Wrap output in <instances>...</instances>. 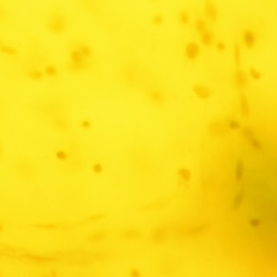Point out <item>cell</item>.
<instances>
[{
  "label": "cell",
  "mask_w": 277,
  "mask_h": 277,
  "mask_svg": "<svg viewBox=\"0 0 277 277\" xmlns=\"http://www.w3.org/2000/svg\"><path fill=\"white\" fill-rule=\"evenodd\" d=\"M243 135L246 137L247 139H249V140H251V139L254 138L255 136L254 130L252 129L251 127H249V126H247V127H244V128H243Z\"/></svg>",
  "instance_id": "cell-32"
},
{
  "label": "cell",
  "mask_w": 277,
  "mask_h": 277,
  "mask_svg": "<svg viewBox=\"0 0 277 277\" xmlns=\"http://www.w3.org/2000/svg\"><path fill=\"white\" fill-rule=\"evenodd\" d=\"M28 77L34 81H40L43 78V73L38 69H34V70H31L28 73Z\"/></svg>",
  "instance_id": "cell-22"
},
{
  "label": "cell",
  "mask_w": 277,
  "mask_h": 277,
  "mask_svg": "<svg viewBox=\"0 0 277 277\" xmlns=\"http://www.w3.org/2000/svg\"><path fill=\"white\" fill-rule=\"evenodd\" d=\"M70 59H71L72 62H82L87 60L86 58H84L83 56L81 54V52L78 50L77 48L73 49L72 51L70 52Z\"/></svg>",
  "instance_id": "cell-18"
},
{
  "label": "cell",
  "mask_w": 277,
  "mask_h": 277,
  "mask_svg": "<svg viewBox=\"0 0 277 277\" xmlns=\"http://www.w3.org/2000/svg\"><path fill=\"white\" fill-rule=\"evenodd\" d=\"M3 230V227H2V225H1V224H0V231H1V230Z\"/></svg>",
  "instance_id": "cell-41"
},
{
  "label": "cell",
  "mask_w": 277,
  "mask_h": 277,
  "mask_svg": "<svg viewBox=\"0 0 277 277\" xmlns=\"http://www.w3.org/2000/svg\"><path fill=\"white\" fill-rule=\"evenodd\" d=\"M81 126L84 128V129H87V128H89L90 126H92V123L90 121H88V120H83V121H82L80 123Z\"/></svg>",
  "instance_id": "cell-37"
},
{
  "label": "cell",
  "mask_w": 277,
  "mask_h": 277,
  "mask_svg": "<svg viewBox=\"0 0 277 277\" xmlns=\"http://www.w3.org/2000/svg\"><path fill=\"white\" fill-rule=\"evenodd\" d=\"M89 68V63L86 61L82 62H70L68 65V70L70 72H82L86 71Z\"/></svg>",
  "instance_id": "cell-11"
},
{
  "label": "cell",
  "mask_w": 277,
  "mask_h": 277,
  "mask_svg": "<svg viewBox=\"0 0 277 277\" xmlns=\"http://www.w3.org/2000/svg\"><path fill=\"white\" fill-rule=\"evenodd\" d=\"M130 275H132L133 277H141V272L139 271V270H137V269H131L130 270Z\"/></svg>",
  "instance_id": "cell-38"
},
{
  "label": "cell",
  "mask_w": 277,
  "mask_h": 277,
  "mask_svg": "<svg viewBox=\"0 0 277 277\" xmlns=\"http://www.w3.org/2000/svg\"><path fill=\"white\" fill-rule=\"evenodd\" d=\"M178 173H179V176L181 178V179L185 181V182H189L191 179V172L189 169L187 168H185V167H181L179 168V171H178Z\"/></svg>",
  "instance_id": "cell-21"
},
{
  "label": "cell",
  "mask_w": 277,
  "mask_h": 277,
  "mask_svg": "<svg viewBox=\"0 0 277 277\" xmlns=\"http://www.w3.org/2000/svg\"><path fill=\"white\" fill-rule=\"evenodd\" d=\"M148 98L152 103L157 104V105H161L166 101L165 95L159 89H152V90H151L148 94Z\"/></svg>",
  "instance_id": "cell-9"
},
{
  "label": "cell",
  "mask_w": 277,
  "mask_h": 277,
  "mask_svg": "<svg viewBox=\"0 0 277 277\" xmlns=\"http://www.w3.org/2000/svg\"><path fill=\"white\" fill-rule=\"evenodd\" d=\"M240 111L244 118H248L250 116V103H249V100L245 94H242L240 95Z\"/></svg>",
  "instance_id": "cell-10"
},
{
  "label": "cell",
  "mask_w": 277,
  "mask_h": 277,
  "mask_svg": "<svg viewBox=\"0 0 277 277\" xmlns=\"http://www.w3.org/2000/svg\"><path fill=\"white\" fill-rule=\"evenodd\" d=\"M229 126L230 128H232V129H239L240 127H241V125H240V123L237 121L231 120V121H229Z\"/></svg>",
  "instance_id": "cell-35"
},
{
  "label": "cell",
  "mask_w": 277,
  "mask_h": 277,
  "mask_svg": "<svg viewBox=\"0 0 277 277\" xmlns=\"http://www.w3.org/2000/svg\"><path fill=\"white\" fill-rule=\"evenodd\" d=\"M193 92L198 98L203 99V100L210 98V95H212V91L210 88L200 83L194 84Z\"/></svg>",
  "instance_id": "cell-5"
},
{
  "label": "cell",
  "mask_w": 277,
  "mask_h": 277,
  "mask_svg": "<svg viewBox=\"0 0 277 277\" xmlns=\"http://www.w3.org/2000/svg\"><path fill=\"white\" fill-rule=\"evenodd\" d=\"M243 172H244V163L242 159H239L235 166V179L238 182L241 181V179L243 178Z\"/></svg>",
  "instance_id": "cell-17"
},
{
  "label": "cell",
  "mask_w": 277,
  "mask_h": 277,
  "mask_svg": "<svg viewBox=\"0 0 277 277\" xmlns=\"http://www.w3.org/2000/svg\"><path fill=\"white\" fill-rule=\"evenodd\" d=\"M209 128L210 133L216 136H224L228 132L226 126L220 121H213L210 124Z\"/></svg>",
  "instance_id": "cell-4"
},
{
  "label": "cell",
  "mask_w": 277,
  "mask_h": 277,
  "mask_svg": "<svg viewBox=\"0 0 277 277\" xmlns=\"http://www.w3.org/2000/svg\"><path fill=\"white\" fill-rule=\"evenodd\" d=\"M103 171V167H102V165L100 163H96L95 164L94 166H93V171L96 173V174H100V173H101Z\"/></svg>",
  "instance_id": "cell-34"
},
{
  "label": "cell",
  "mask_w": 277,
  "mask_h": 277,
  "mask_svg": "<svg viewBox=\"0 0 277 277\" xmlns=\"http://www.w3.org/2000/svg\"><path fill=\"white\" fill-rule=\"evenodd\" d=\"M201 42L205 46H210L214 42V36L211 31L206 30L200 34Z\"/></svg>",
  "instance_id": "cell-15"
},
{
  "label": "cell",
  "mask_w": 277,
  "mask_h": 277,
  "mask_svg": "<svg viewBox=\"0 0 277 277\" xmlns=\"http://www.w3.org/2000/svg\"><path fill=\"white\" fill-rule=\"evenodd\" d=\"M243 42L246 46L247 48L249 49H254V47L255 46V42H256V35L255 33V31H253L252 30H245L243 31Z\"/></svg>",
  "instance_id": "cell-6"
},
{
  "label": "cell",
  "mask_w": 277,
  "mask_h": 277,
  "mask_svg": "<svg viewBox=\"0 0 277 277\" xmlns=\"http://www.w3.org/2000/svg\"><path fill=\"white\" fill-rule=\"evenodd\" d=\"M164 21H165V17L162 14H156L152 18V23L156 26H161L164 23Z\"/></svg>",
  "instance_id": "cell-28"
},
{
  "label": "cell",
  "mask_w": 277,
  "mask_h": 277,
  "mask_svg": "<svg viewBox=\"0 0 277 277\" xmlns=\"http://www.w3.org/2000/svg\"><path fill=\"white\" fill-rule=\"evenodd\" d=\"M105 216H106V214H96V215H93V216L86 218L85 220L82 221V223H81L79 224H87V223H92V222H97V221L101 220Z\"/></svg>",
  "instance_id": "cell-24"
},
{
  "label": "cell",
  "mask_w": 277,
  "mask_h": 277,
  "mask_svg": "<svg viewBox=\"0 0 277 277\" xmlns=\"http://www.w3.org/2000/svg\"><path fill=\"white\" fill-rule=\"evenodd\" d=\"M78 50L80 51L81 54L83 56L84 58H89V57L92 56V49L91 47L87 44H80V45L77 47Z\"/></svg>",
  "instance_id": "cell-20"
},
{
  "label": "cell",
  "mask_w": 277,
  "mask_h": 277,
  "mask_svg": "<svg viewBox=\"0 0 277 277\" xmlns=\"http://www.w3.org/2000/svg\"><path fill=\"white\" fill-rule=\"evenodd\" d=\"M233 57L235 67L239 68L241 66V47L238 43H235L233 47Z\"/></svg>",
  "instance_id": "cell-16"
},
{
  "label": "cell",
  "mask_w": 277,
  "mask_h": 277,
  "mask_svg": "<svg viewBox=\"0 0 277 277\" xmlns=\"http://www.w3.org/2000/svg\"><path fill=\"white\" fill-rule=\"evenodd\" d=\"M1 45H2V43H1V42H0V46H1Z\"/></svg>",
  "instance_id": "cell-42"
},
{
  "label": "cell",
  "mask_w": 277,
  "mask_h": 277,
  "mask_svg": "<svg viewBox=\"0 0 277 277\" xmlns=\"http://www.w3.org/2000/svg\"><path fill=\"white\" fill-rule=\"evenodd\" d=\"M107 236V232L106 231H97L94 232L87 237V241L88 243H95L101 242V240L105 239Z\"/></svg>",
  "instance_id": "cell-14"
},
{
  "label": "cell",
  "mask_w": 277,
  "mask_h": 277,
  "mask_svg": "<svg viewBox=\"0 0 277 277\" xmlns=\"http://www.w3.org/2000/svg\"><path fill=\"white\" fill-rule=\"evenodd\" d=\"M185 54L189 60H196L200 54V47L195 42H188L185 48Z\"/></svg>",
  "instance_id": "cell-3"
},
{
  "label": "cell",
  "mask_w": 277,
  "mask_h": 277,
  "mask_svg": "<svg viewBox=\"0 0 277 277\" xmlns=\"http://www.w3.org/2000/svg\"><path fill=\"white\" fill-rule=\"evenodd\" d=\"M251 141V143H252V146H254L255 149H260V148L262 147V143L260 142L258 139H256V138H252L250 140Z\"/></svg>",
  "instance_id": "cell-36"
},
{
  "label": "cell",
  "mask_w": 277,
  "mask_h": 277,
  "mask_svg": "<svg viewBox=\"0 0 277 277\" xmlns=\"http://www.w3.org/2000/svg\"><path fill=\"white\" fill-rule=\"evenodd\" d=\"M243 197H244V192H243V190H239L237 194L235 195V198H234V201H233V205H232V208L234 210H237L239 208L241 205L243 204Z\"/></svg>",
  "instance_id": "cell-19"
},
{
  "label": "cell",
  "mask_w": 277,
  "mask_h": 277,
  "mask_svg": "<svg viewBox=\"0 0 277 277\" xmlns=\"http://www.w3.org/2000/svg\"><path fill=\"white\" fill-rule=\"evenodd\" d=\"M205 15L212 21H215L217 17V9L213 0H207L205 4Z\"/></svg>",
  "instance_id": "cell-8"
},
{
  "label": "cell",
  "mask_w": 277,
  "mask_h": 277,
  "mask_svg": "<svg viewBox=\"0 0 277 277\" xmlns=\"http://www.w3.org/2000/svg\"><path fill=\"white\" fill-rule=\"evenodd\" d=\"M0 51L2 53L7 54V55H10V56H13V55L17 54V49L10 45H3L2 44L0 46Z\"/></svg>",
  "instance_id": "cell-25"
},
{
  "label": "cell",
  "mask_w": 277,
  "mask_h": 277,
  "mask_svg": "<svg viewBox=\"0 0 277 277\" xmlns=\"http://www.w3.org/2000/svg\"><path fill=\"white\" fill-rule=\"evenodd\" d=\"M235 83L237 87H243L247 84V76L246 74L241 68H236L234 76Z\"/></svg>",
  "instance_id": "cell-12"
},
{
  "label": "cell",
  "mask_w": 277,
  "mask_h": 277,
  "mask_svg": "<svg viewBox=\"0 0 277 277\" xmlns=\"http://www.w3.org/2000/svg\"><path fill=\"white\" fill-rule=\"evenodd\" d=\"M166 205V202L160 201V202H153V203H150L148 205H145V209L146 210H155V209H162Z\"/></svg>",
  "instance_id": "cell-23"
},
{
  "label": "cell",
  "mask_w": 277,
  "mask_h": 277,
  "mask_svg": "<svg viewBox=\"0 0 277 277\" xmlns=\"http://www.w3.org/2000/svg\"><path fill=\"white\" fill-rule=\"evenodd\" d=\"M44 72L47 76H57L58 71H57V68L54 65H48L44 68Z\"/></svg>",
  "instance_id": "cell-29"
},
{
  "label": "cell",
  "mask_w": 277,
  "mask_h": 277,
  "mask_svg": "<svg viewBox=\"0 0 277 277\" xmlns=\"http://www.w3.org/2000/svg\"><path fill=\"white\" fill-rule=\"evenodd\" d=\"M210 228V225L208 224H202L197 225L195 227L188 229V230L185 231L186 236H197L202 235L206 231H208Z\"/></svg>",
  "instance_id": "cell-7"
},
{
  "label": "cell",
  "mask_w": 277,
  "mask_h": 277,
  "mask_svg": "<svg viewBox=\"0 0 277 277\" xmlns=\"http://www.w3.org/2000/svg\"><path fill=\"white\" fill-rule=\"evenodd\" d=\"M196 30H197V31L199 33V34H201V33H203L204 31H205L207 30L206 23H205V21L204 19L202 18L197 19V22H196Z\"/></svg>",
  "instance_id": "cell-26"
},
{
  "label": "cell",
  "mask_w": 277,
  "mask_h": 277,
  "mask_svg": "<svg viewBox=\"0 0 277 277\" xmlns=\"http://www.w3.org/2000/svg\"><path fill=\"white\" fill-rule=\"evenodd\" d=\"M179 20H180V22L183 23V24H188V23H190V15H189V13L186 12V11H180L179 13Z\"/></svg>",
  "instance_id": "cell-27"
},
{
  "label": "cell",
  "mask_w": 277,
  "mask_h": 277,
  "mask_svg": "<svg viewBox=\"0 0 277 277\" xmlns=\"http://www.w3.org/2000/svg\"><path fill=\"white\" fill-rule=\"evenodd\" d=\"M2 154H3V149H2V146H1V145H0V158H1Z\"/></svg>",
  "instance_id": "cell-40"
},
{
  "label": "cell",
  "mask_w": 277,
  "mask_h": 277,
  "mask_svg": "<svg viewBox=\"0 0 277 277\" xmlns=\"http://www.w3.org/2000/svg\"><path fill=\"white\" fill-rule=\"evenodd\" d=\"M122 236L127 240H133L140 238L141 236V231L140 230L135 228H131L125 230L122 232Z\"/></svg>",
  "instance_id": "cell-13"
},
{
  "label": "cell",
  "mask_w": 277,
  "mask_h": 277,
  "mask_svg": "<svg viewBox=\"0 0 277 277\" xmlns=\"http://www.w3.org/2000/svg\"><path fill=\"white\" fill-rule=\"evenodd\" d=\"M66 26H67L66 18L64 16L61 14H57L52 17L48 24L49 31L56 34H60L62 32H63L66 29Z\"/></svg>",
  "instance_id": "cell-1"
},
{
  "label": "cell",
  "mask_w": 277,
  "mask_h": 277,
  "mask_svg": "<svg viewBox=\"0 0 277 277\" xmlns=\"http://www.w3.org/2000/svg\"><path fill=\"white\" fill-rule=\"evenodd\" d=\"M37 227L42 229H45V230H57V229L62 228V224H42V225H37Z\"/></svg>",
  "instance_id": "cell-31"
},
{
  "label": "cell",
  "mask_w": 277,
  "mask_h": 277,
  "mask_svg": "<svg viewBox=\"0 0 277 277\" xmlns=\"http://www.w3.org/2000/svg\"><path fill=\"white\" fill-rule=\"evenodd\" d=\"M216 49H218L219 51H224L225 49H226V44L224 43V42H216Z\"/></svg>",
  "instance_id": "cell-39"
},
{
  "label": "cell",
  "mask_w": 277,
  "mask_h": 277,
  "mask_svg": "<svg viewBox=\"0 0 277 277\" xmlns=\"http://www.w3.org/2000/svg\"><path fill=\"white\" fill-rule=\"evenodd\" d=\"M168 237V228L159 227L151 232V239L153 243H162L166 242Z\"/></svg>",
  "instance_id": "cell-2"
},
{
  "label": "cell",
  "mask_w": 277,
  "mask_h": 277,
  "mask_svg": "<svg viewBox=\"0 0 277 277\" xmlns=\"http://www.w3.org/2000/svg\"><path fill=\"white\" fill-rule=\"evenodd\" d=\"M250 76L254 80L257 81L260 80L262 78V73L260 72L258 69L253 68V67H251L250 68Z\"/></svg>",
  "instance_id": "cell-30"
},
{
  "label": "cell",
  "mask_w": 277,
  "mask_h": 277,
  "mask_svg": "<svg viewBox=\"0 0 277 277\" xmlns=\"http://www.w3.org/2000/svg\"><path fill=\"white\" fill-rule=\"evenodd\" d=\"M56 157H57V160H61V161H63V160H66L68 159V153L65 152L64 150H58L56 152Z\"/></svg>",
  "instance_id": "cell-33"
}]
</instances>
